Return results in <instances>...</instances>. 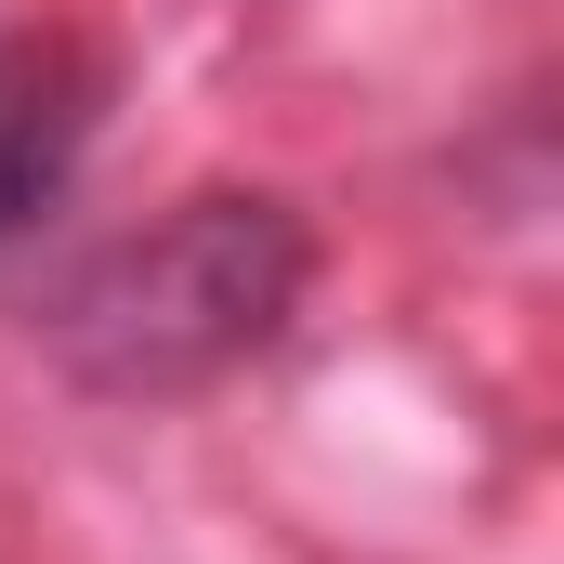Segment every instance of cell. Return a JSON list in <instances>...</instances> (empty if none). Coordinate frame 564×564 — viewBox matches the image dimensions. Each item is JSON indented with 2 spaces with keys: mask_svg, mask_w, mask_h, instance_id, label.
<instances>
[{
  "mask_svg": "<svg viewBox=\"0 0 564 564\" xmlns=\"http://www.w3.org/2000/svg\"><path fill=\"white\" fill-rule=\"evenodd\" d=\"M106 106H119V66L106 40L79 26H0V263L40 250L106 144Z\"/></svg>",
  "mask_w": 564,
  "mask_h": 564,
  "instance_id": "obj_2",
  "label": "cell"
},
{
  "mask_svg": "<svg viewBox=\"0 0 564 564\" xmlns=\"http://www.w3.org/2000/svg\"><path fill=\"white\" fill-rule=\"evenodd\" d=\"M302 302H315V224L276 184H197L40 302V355L106 408H171L276 355Z\"/></svg>",
  "mask_w": 564,
  "mask_h": 564,
  "instance_id": "obj_1",
  "label": "cell"
}]
</instances>
